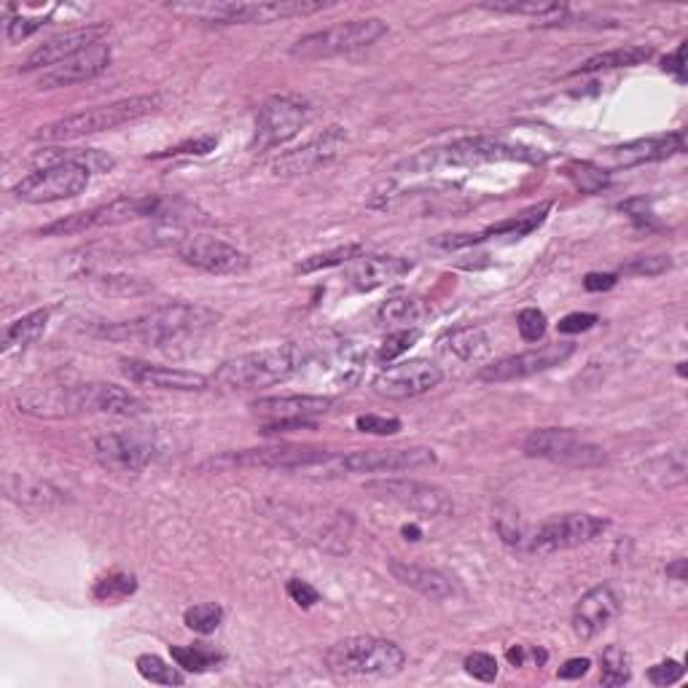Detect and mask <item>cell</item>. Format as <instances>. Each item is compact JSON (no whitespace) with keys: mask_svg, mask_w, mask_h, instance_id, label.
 <instances>
[{"mask_svg":"<svg viewBox=\"0 0 688 688\" xmlns=\"http://www.w3.org/2000/svg\"><path fill=\"white\" fill-rule=\"evenodd\" d=\"M170 202L162 197H122L113 199L108 204L82 210V213L65 215V218L54 221V224L43 226L38 235L43 237H67V235H84V232L105 229V226H122L138 218H159L167 210Z\"/></svg>","mask_w":688,"mask_h":688,"instance_id":"ba28073f","label":"cell"},{"mask_svg":"<svg viewBox=\"0 0 688 688\" xmlns=\"http://www.w3.org/2000/svg\"><path fill=\"white\" fill-rule=\"evenodd\" d=\"M629 678H633V667H629L627 651L618 646H608L600 653V684L613 688L629 684Z\"/></svg>","mask_w":688,"mask_h":688,"instance_id":"d590c367","label":"cell"},{"mask_svg":"<svg viewBox=\"0 0 688 688\" xmlns=\"http://www.w3.org/2000/svg\"><path fill=\"white\" fill-rule=\"evenodd\" d=\"M366 490L377 498L390 500V503L403 505V509L414 511L423 516H449L454 511L452 498L441 490V487L425 485V481L414 479H377L368 481Z\"/></svg>","mask_w":688,"mask_h":688,"instance_id":"9a60e30c","label":"cell"},{"mask_svg":"<svg viewBox=\"0 0 688 688\" xmlns=\"http://www.w3.org/2000/svg\"><path fill=\"white\" fill-rule=\"evenodd\" d=\"M355 425L361 434H374V436H393L401 430V420L379 417V414H363V417L355 420Z\"/></svg>","mask_w":688,"mask_h":688,"instance_id":"c3c4849f","label":"cell"},{"mask_svg":"<svg viewBox=\"0 0 688 688\" xmlns=\"http://www.w3.org/2000/svg\"><path fill=\"white\" fill-rule=\"evenodd\" d=\"M684 54H686V43H680L678 49H675V54H670L667 60H664V71L675 73V78L678 82H684L686 73H684Z\"/></svg>","mask_w":688,"mask_h":688,"instance_id":"680465c9","label":"cell"},{"mask_svg":"<svg viewBox=\"0 0 688 688\" xmlns=\"http://www.w3.org/2000/svg\"><path fill=\"white\" fill-rule=\"evenodd\" d=\"M385 36H388V25L377 16L339 22V25L326 27V30L299 38L291 47V57L296 60H326V57L352 54V51L374 47Z\"/></svg>","mask_w":688,"mask_h":688,"instance_id":"9c48e42d","label":"cell"},{"mask_svg":"<svg viewBox=\"0 0 688 688\" xmlns=\"http://www.w3.org/2000/svg\"><path fill=\"white\" fill-rule=\"evenodd\" d=\"M406 664V653L393 640L347 638L326 651V667L337 678H393Z\"/></svg>","mask_w":688,"mask_h":688,"instance_id":"52a82bcc","label":"cell"},{"mask_svg":"<svg viewBox=\"0 0 688 688\" xmlns=\"http://www.w3.org/2000/svg\"><path fill=\"white\" fill-rule=\"evenodd\" d=\"M135 589H138L135 576H127V573H111V576L100 578V581L95 584V597H98L100 602H116L135 595Z\"/></svg>","mask_w":688,"mask_h":688,"instance_id":"b9f144b4","label":"cell"},{"mask_svg":"<svg viewBox=\"0 0 688 688\" xmlns=\"http://www.w3.org/2000/svg\"><path fill=\"white\" fill-rule=\"evenodd\" d=\"M87 412L116 414V417H138L146 412V403L129 390L111 383H87Z\"/></svg>","mask_w":688,"mask_h":688,"instance_id":"f546056e","label":"cell"},{"mask_svg":"<svg viewBox=\"0 0 688 688\" xmlns=\"http://www.w3.org/2000/svg\"><path fill=\"white\" fill-rule=\"evenodd\" d=\"M224 622V608L215 605V602H199V605H191L189 611L184 613V624L191 629V633L199 635H210L221 627Z\"/></svg>","mask_w":688,"mask_h":688,"instance_id":"f35d334b","label":"cell"},{"mask_svg":"<svg viewBox=\"0 0 688 688\" xmlns=\"http://www.w3.org/2000/svg\"><path fill=\"white\" fill-rule=\"evenodd\" d=\"M173 659L180 670H186V673H208V670L218 667L224 656H221L218 651H213V648L197 642V646H175Z\"/></svg>","mask_w":688,"mask_h":688,"instance_id":"8d00e7d4","label":"cell"},{"mask_svg":"<svg viewBox=\"0 0 688 688\" xmlns=\"http://www.w3.org/2000/svg\"><path fill=\"white\" fill-rule=\"evenodd\" d=\"M328 9V3H310V0H261V3H242V0H204V3H173L170 11L186 14L191 20L210 22V25H266V22L307 16Z\"/></svg>","mask_w":688,"mask_h":688,"instance_id":"8992f818","label":"cell"},{"mask_svg":"<svg viewBox=\"0 0 688 688\" xmlns=\"http://www.w3.org/2000/svg\"><path fill=\"white\" fill-rule=\"evenodd\" d=\"M218 146V138H213V135H208V138H199V140H189V143L178 146V148H170V151H162L157 153V157H204V153H210L213 148Z\"/></svg>","mask_w":688,"mask_h":688,"instance_id":"f5cc1de1","label":"cell"},{"mask_svg":"<svg viewBox=\"0 0 688 688\" xmlns=\"http://www.w3.org/2000/svg\"><path fill=\"white\" fill-rule=\"evenodd\" d=\"M43 25H47L43 20H27V16H16V20L5 22V38H9L11 43H20V41H25V38H30L36 30H41Z\"/></svg>","mask_w":688,"mask_h":688,"instance_id":"816d5d0a","label":"cell"},{"mask_svg":"<svg viewBox=\"0 0 688 688\" xmlns=\"http://www.w3.org/2000/svg\"><path fill=\"white\" fill-rule=\"evenodd\" d=\"M111 170L113 159L100 157L98 151H47V164L14 186V195L22 202L49 204L84 195L95 170Z\"/></svg>","mask_w":688,"mask_h":688,"instance_id":"7a4b0ae2","label":"cell"},{"mask_svg":"<svg viewBox=\"0 0 688 688\" xmlns=\"http://www.w3.org/2000/svg\"><path fill=\"white\" fill-rule=\"evenodd\" d=\"M525 659H527V651L522 646H516V648H509V662L514 664V667H522V664H525Z\"/></svg>","mask_w":688,"mask_h":688,"instance_id":"91938a15","label":"cell"},{"mask_svg":"<svg viewBox=\"0 0 688 688\" xmlns=\"http://www.w3.org/2000/svg\"><path fill=\"white\" fill-rule=\"evenodd\" d=\"M622 611V600L608 584L589 589L573 608V633L581 640L597 638L613 624V618Z\"/></svg>","mask_w":688,"mask_h":688,"instance_id":"cb8c5ba5","label":"cell"},{"mask_svg":"<svg viewBox=\"0 0 688 688\" xmlns=\"http://www.w3.org/2000/svg\"><path fill=\"white\" fill-rule=\"evenodd\" d=\"M403 536H412V541H420V527L412 525V527H403Z\"/></svg>","mask_w":688,"mask_h":688,"instance_id":"6125c7cd","label":"cell"},{"mask_svg":"<svg viewBox=\"0 0 688 688\" xmlns=\"http://www.w3.org/2000/svg\"><path fill=\"white\" fill-rule=\"evenodd\" d=\"M332 406L334 401L326 396H275L259 398V401L253 403V412L259 414L261 420H266L264 434H275V430L312 425V417L326 414Z\"/></svg>","mask_w":688,"mask_h":688,"instance_id":"d6986e66","label":"cell"},{"mask_svg":"<svg viewBox=\"0 0 688 688\" xmlns=\"http://www.w3.org/2000/svg\"><path fill=\"white\" fill-rule=\"evenodd\" d=\"M616 286V275H591L584 277V288L587 291H611V288Z\"/></svg>","mask_w":688,"mask_h":688,"instance_id":"6f0895ef","label":"cell"},{"mask_svg":"<svg viewBox=\"0 0 688 688\" xmlns=\"http://www.w3.org/2000/svg\"><path fill=\"white\" fill-rule=\"evenodd\" d=\"M597 323V315L591 312H573V315L562 317L560 321V332L562 334H578V332H589Z\"/></svg>","mask_w":688,"mask_h":688,"instance_id":"11a10c76","label":"cell"},{"mask_svg":"<svg viewBox=\"0 0 688 688\" xmlns=\"http://www.w3.org/2000/svg\"><path fill=\"white\" fill-rule=\"evenodd\" d=\"M684 567H686V560H678V565H673V567H667V573L670 576H678V581H684Z\"/></svg>","mask_w":688,"mask_h":688,"instance_id":"94428289","label":"cell"},{"mask_svg":"<svg viewBox=\"0 0 688 688\" xmlns=\"http://www.w3.org/2000/svg\"><path fill=\"white\" fill-rule=\"evenodd\" d=\"M95 454L105 468L135 474L157 458V443L151 436L138 434V430H122V434H102L95 439Z\"/></svg>","mask_w":688,"mask_h":688,"instance_id":"ffe728a7","label":"cell"},{"mask_svg":"<svg viewBox=\"0 0 688 688\" xmlns=\"http://www.w3.org/2000/svg\"><path fill=\"white\" fill-rule=\"evenodd\" d=\"M541 153L533 151V148L505 143V140L487 138V135H476V138L452 140L447 146L423 148L414 157L403 159L396 167V173L423 175L449 167H476V164L492 162H541Z\"/></svg>","mask_w":688,"mask_h":688,"instance_id":"3957f363","label":"cell"},{"mask_svg":"<svg viewBox=\"0 0 688 688\" xmlns=\"http://www.w3.org/2000/svg\"><path fill=\"white\" fill-rule=\"evenodd\" d=\"M441 377L443 374L436 363L425 361V358H414V361H401L396 366H388L385 372H379L374 377L372 388L377 396L403 401V398H417L428 393V390L439 388Z\"/></svg>","mask_w":688,"mask_h":688,"instance_id":"2e32d148","label":"cell"},{"mask_svg":"<svg viewBox=\"0 0 688 688\" xmlns=\"http://www.w3.org/2000/svg\"><path fill=\"white\" fill-rule=\"evenodd\" d=\"M571 170H576V173H571V175L578 180V186H581L584 191H595V189H600V186L608 184V173H602V170L595 167L591 162L573 164Z\"/></svg>","mask_w":688,"mask_h":688,"instance_id":"681fc988","label":"cell"},{"mask_svg":"<svg viewBox=\"0 0 688 688\" xmlns=\"http://www.w3.org/2000/svg\"><path fill=\"white\" fill-rule=\"evenodd\" d=\"M516 326H520V334L525 342H538L546 334V315L541 310H536V307H530V310L520 312Z\"/></svg>","mask_w":688,"mask_h":688,"instance_id":"7dc6e473","label":"cell"},{"mask_svg":"<svg viewBox=\"0 0 688 688\" xmlns=\"http://www.w3.org/2000/svg\"><path fill=\"white\" fill-rule=\"evenodd\" d=\"M673 266V261L667 255H638V259L627 261L622 266L624 275H638V277H659Z\"/></svg>","mask_w":688,"mask_h":688,"instance_id":"f6af8a7d","label":"cell"},{"mask_svg":"<svg viewBox=\"0 0 688 688\" xmlns=\"http://www.w3.org/2000/svg\"><path fill=\"white\" fill-rule=\"evenodd\" d=\"M108 65H111V47H108V43H98V47L82 51V54L60 62L57 67L43 71V76L38 78V87L41 89L76 87V84L98 78L100 73L108 71Z\"/></svg>","mask_w":688,"mask_h":688,"instance_id":"d4e9b609","label":"cell"},{"mask_svg":"<svg viewBox=\"0 0 688 688\" xmlns=\"http://www.w3.org/2000/svg\"><path fill=\"white\" fill-rule=\"evenodd\" d=\"M608 527L605 520L591 514H562L551 516L536 530H527L525 551H538V554H551V551L576 549V546L591 543L602 536Z\"/></svg>","mask_w":688,"mask_h":688,"instance_id":"7c38bea8","label":"cell"},{"mask_svg":"<svg viewBox=\"0 0 688 688\" xmlns=\"http://www.w3.org/2000/svg\"><path fill=\"white\" fill-rule=\"evenodd\" d=\"M495 527H498V536L503 538V543L514 546V549H525L527 530H530V527H525V522L520 520V514H516L514 509H509V505L498 509Z\"/></svg>","mask_w":688,"mask_h":688,"instance_id":"60d3db41","label":"cell"},{"mask_svg":"<svg viewBox=\"0 0 688 688\" xmlns=\"http://www.w3.org/2000/svg\"><path fill=\"white\" fill-rule=\"evenodd\" d=\"M481 9L495 11V14H533V16H549V14H565V3H514V0H505V3H481Z\"/></svg>","mask_w":688,"mask_h":688,"instance_id":"7bdbcfd3","label":"cell"},{"mask_svg":"<svg viewBox=\"0 0 688 688\" xmlns=\"http://www.w3.org/2000/svg\"><path fill=\"white\" fill-rule=\"evenodd\" d=\"M164 105L162 95H138V98L108 102V105L89 108V111L71 113L57 122L43 124L33 138L43 140V143H62V140L87 138V135L108 133V129L127 127V124L140 122V118L151 116Z\"/></svg>","mask_w":688,"mask_h":688,"instance_id":"5b68a950","label":"cell"},{"mask_svg":"<svg viewBox=\"0 0 688 688\" xmlns=\"http://www.w3.org/2000/svg\"><path fill=\"white\" fill-rule=\"evenodd\" d=\"M443 347L460 361H479L490 352V339L479 326H460L443 337Z\"/></svg>","mask_w":688,"mask_h":688,"instance_id":"1f68e13d","label":"cell"},{"mask_svg":"<svg viewBox=\"0 0 688 688\" xmlns=\"http://www.w3.org/2000/svg\"><path fill=\"white\" fill-rule=\"evenodd\" d=\"M347 143V135L342 127H328L326 133L312 138L310 143H304L301 148H293V151L283 153L272 170L275 175H283V178H296V175H310L315 170L326 167L334 159L342 153V148Z\"/></svg>","mask_w":688,"mask_h":688,"instance_id":"44dd1931","label":"cell"},{"mask_svg":"<svg viewBox=\"0 0 688 688\" xmlns=\"http://www.w3.org/2000/svg\"><path fill=\"white\" fill-rule=\"evenodd\" d=\"M288 595H291V600L301 608H312L317 600H321L317 589L310 587L307 581H299V578H291V581H288Z\"/></svg>","mask_w":688,"mask_h":688,"instance_id":"db71d44e","label":"cell"},{"mask_svg":"<svg viewBox=\"0 0 688 688\" xmlns=\"http://www.w3.org/2000/svg\"><path fill=\"white\" fill-rule=\"evenodd\" d=\"M135 667H138V673L143 675L148 684H157V686H184L186 684V675L180 673L178 667H170L164 659L153 656V653H143V656H138Z\"/></svg>","mask_w":688,"mask_h":688,"instance_id":"74e56055","label":"cell"},{"mask_svg":"<svg viewBox=\"0 0 688 688\" xmlns=\"http://www.w3.org/2000/svg\"><path fill=\"white\" fill-rule=\"evenodd\" d=\"M436 463V452L428 447H390L358 449L339 458V468L347 474H398V471L425 468Z\"/></svg>","mask_w":688,"mask_h":688,"instance_id":"5bb4252c","label":"cell"},{"mask_svg":"<svg viewBox=\"0 0 688 688\" xmlns=\"http://www.w3.org/2000/svg\"><path fill=\"white\" fill-rule=\"evenodd\" d=\"M3 490L5 498L22 505H43V509H47V505L60 503L62 500V492L57 490V487H51L49 481L33 479V476L22 474H5Z\"/></svg>","mask_w":688,"mask_h":688,"instance_id":"4dcf8cb0","label":"cell"},{"mask_svg":"<svg viewBox=\"0 0 688 688\" xmlns=\"http://www.w3.org/2000/svg\"><path fill=\"white\" fill-rule=\"evenodd\" d=\"M576 352V345L573 342H556V345H543L538 350H527L520 352V355H509L500 358V361L490 363L479 372V379L485 383H514V379H525L533 377V374L549 372V368L560 366L567 358Z\"/></svg>","mask_w":688,"mask_h":688,"instance_id":"e0dca14e","label":"cell"},{"mask_svg":"<svg viewBox=\"0 0 688 688\" xmlns=\"http://www.w3.org/2000/svg\"><path fill=\"white\" fill-rule=\"evenodd\" d=\"M589 667H591L589 659H567V662L556 670V678H562V680L584 678V675L589 673Z\"/></svg>","mask_w":688,"mask_h":688,"instance_id":"9f6ffc18","label":"cell"},{"mask_svg":"<svg viewBox=\"0 0 688 688\" xmlns=\"http://www.w3.org/2000/svg\"><path fill=\"white\" fill-rule=\"evenodd\" d=\"M307 366V350L301 345L288 342L277 347H264V350L246 352L215 372L213 383L224 390H259L272 388V385L288 383V379L301 374Z\"/></svg>","mask_w":688,"mask_h":688,"instance_id":"277c9868","label":"cell"},{"mask_svg":"<svg viewBox=\"0 0 688 688\" xmlns=\"http://www.w3.org/2000/svg\"><path fill=\"white\" fill-rule=\"evenodd\" d=\"M388 567H390V573H393L396 581H401L403 587L420 591V595L428 597V600H449V597H454V591H458L452 578H449L447 573L434 571V567L409 565V562H403V560H390Z\"/></svg>","mask_w":688,"mask_h":688,"instance_id":"83f0119b","label":"cell"},{"mask_svg":"<svg viewBox=\"0 0 688 688\" xmlns=\"http://www.w3.org/2000/svg\"><path fill=\"white\" fill-rule=\"evenodd\" d=\"M551 204L543 202L541 208H533L527 210V213L516 215V218L511 221H503V224L498 226H490V229L479 232V235H458V237H449V240H441L443 248H463V246H476V242H485V240H492V237H525L530 235L533 229H538V226L543 224L546 213H549Z\"/></svg>","mask_w":688,"mask_h":688,"instance_id":"f1b7e54d","label":"cell"},{"mask_svg":"<svg viewBox=\"0 0 688 688\" xmlns=\"http://www.w3.org/2000/svg\"><path fill=\"white\" fill-rule=\"evenodd\" d=\"M417 342H420V328H401V332H393L388 339H385L383 347H379L377 358L383 363L396 361L398 355L409 352Z\"/></svg>","mask_w":688,"mask_h":688,"instance_id":"ee69618b","label":"cell"},{"mask_svg":"<svg viewBox=\"0 0 688 688\" xmlns=\"http://www.w3.org/2000/svg\"><path fill=\"white\" fill-rule=\"evenodd\" d=\"M310 116L312 108L307 100L296 95H275L259 108V116H255V148L270 151L288 143L310 124Z\"/></svg>","mask_w":688,"mask_h":688,"instance_id":"8fae6325","label":"cell"},{"mask_svg":"<svg viewBox=\"0 0 688 688\" xmlns=\"http://www.w3.org/2000/svg\"><path fill=\"white\" fill-rule=\"evenodd\" d=\"M122 372L135 385H146V388L157 390H178V393H199V390H208L210 385V379L204 374L186 372V368L157 366V363L135 361V358L122 361Z\"/></svg>","mask_w":688,"mask_h":688,"instance_id":"484cf974","label":"cell"},{"mask_svg":"<svg viewBox=\"0 0 688 688\" xmlns=\"http://www.w3.org/2000/svg\"><path fill=\"white\" fill-rule=\"evenodd\" d=\"M47 321H49V312L36 310V312L22 315L20 321L9 323V328H5V334H3V352H11V350H16V347H27L36 342V339L43 334V328H47Z\"/></svg>","mask_w":688,"mask_h":688,"instance_id":"836d02e7","label":"cell"},{"mask_svg":"<svg viewBox=\"0 0 688 688\" xmlns=\"http://www.w3.org/2000/svg\"><path fill=\"white\" fill-rule=\"evenodd\" d=\"M653 57L651 47H622L613 51H602V54L589 57L581 67H576V73H597V71H611V67H635L642 65Z\"/></svg>","mask_w":688,"mask_h":688,"instance_id":"d6a6232c","label":"cell"},{"mask_svg":"<svg viewBox=\"0 0 688 688\" xmlns=\"http://www.w3.org/2000/svg\"><path fill=\"white\" fill-rule=\"evenodd\" d=\"M465 673H468L471 678L481 680V684H492V680L498 678V659L485 651L471 653V656L465 659Z\"/></svg>","mask_w":688,"mask_h":688,"instance_id":"bcb514c9","label":"cell"},{"mask_svg":"<svg viewBox=\"0 0 688 688\" xmlns=\"http://www.w3.org/2000/svg\"><path fill=\"white\" fill-rule=\"evenodd\" d=\"M527 458H541L549 463L571 465V468H597L608 460L605 449L597 447L571 428H541L533 430L522 443Z\"/></svg>","mask_w":688,"mask_h":688,"instance_id":"30bf717a","label":"cell"},{"mask_svg":"<svg viewBox=\"0 0 688 688\" xmlns=\"http://www.w3.org/2000/svg\"><path fill=\"white\" fill-rule=\"evenodd\" d=\"M218 312L208 310L202 304H167L148 315L135 317V321L111 323L100 328V337L113 339V342H138L148 347H167L186 342V339H199L202 334L213 332L218 326Z\"/></svg>","mask_w":688,"mask_h":688,"instance_id":"6da1fadb","label":"cell"},{"mask_svg":"<svg viewBox=\"0 0 688 688\" xmlns=\"http://www.w3.org/2000/svg\"><path fill=\"white\" fill-rule=\"evenodd\" d=\"M178 255L184 264L195 266L208 275H240L250 266L248 253L218 237L208 235H189L178 246Z\"/></svg>","mask_w":688,"mask_h":688,"instance_id":"ac0fdd59","label":"cell"},{"mask_svg":"<svg viewBox=\"0 0 688 688\" xmlns=\"http://www.w3.org/2000/svg\"><path fill=\"white\" fill-rule=\"evenodd\" d=\"M409 270L412 264L398 255H358L347 272V280L355 291H374V288L388 286L390 280H398Z\"/></svg>","mask_w":688,"mask_h":688,"instance_id":"4316f807","label":"cell"},{"mask_svg":"<svg viewBox=\"0 0 688 688\" xmlns=\"http://www.w3.org/2000/svg\"><path fill=\"white\" fill-rule=\"evenodd\" d=\"M111 33L108 25H87V27H76V30H67L60 33V36L49 38L43 41L41 47L33 49L27 54V60L22 62V71L30 73V71H41V67H57L60 62L71 60V57L82 54V51L98 47V43H105L102 38Z\"/></svg>","mask_w":688,"mask_h":688,"instance_id":"7402d4cb","label":"cell"},{"mask_svg":"<svg viewBox=\"0 0 688 688\" xmlns=\"http://www.w3.org/2000/svg\"><path fill=\"white\" fill-rule=\"evenodd\" d=\"M680 678H684V667H680L678 662H673V659L653 664V667L648 670V680H651L653 686H673L678 684Z\"/></svg>","mask_w":688,"mask_h":688,"instance_id":"f907efd6","label":"cell"},{"mask_svg":"<svg viewBox=\"0 0 688 688\" xmlns=\"http://www.w3.org/2000/svg\"><path fill=\"white\" fill-rule=\"evenodd\" d=\"M358 255H363V248L361 246H342V248H334V250H326V253H317V255H310V259L301 261L296 270L301 272V275H310V272H317V270H328V266H339V264H350V261H355Z\"/></svg>","mask_w":688,"mask_h":688,"instance_id":"ab89813d","label":"cell"},{"mask_svg":"<svg viewBox=\"0 0 688 688\" xmlns=\"http://www.w3.org/2000/svg\"><path fill=\"white\" fill-rule=\"evenodd\" d=\"M686 151V140L684 133H673V135H662V138H640V140H629V143L622 146H611L602 148L591 164L600 167L602 173H618V170H629L638 167V164L648 162H662V159L675 157V153Z\"/></svg>","mask_w":688,"mask_h":688,"instance_id":"4fadbf2b","label":"cell"},{"mask_svg":"<svg viewBox=\"0 0 688 688\" xmlns=\"http://www.w3.org/2000/svg\"><path fill=\"white\" fill-rule=\"evenodd\" d=\"M334 452L326 447H310V443H277V447H261V449H242V452L232 454L229 463L235 465H250V468H310V465L328 463Z\"/></svg>","mask_w":688,"mask_h":688,"instance_id":"603a6c76","label":"cell"},{"mask_svg":"<svg viewBox=\"0 0 688 688\" xmlns=\"http://www.w3.org/2000/svg\"><path fill=\"white\" fill-rule=\"evenodd\" d=\"M420 317V301L409 293H393L379 304L377 321L385 326H406Z\"/></svg>","mask_w":688,"mask_h":688,"instance_id":"e575fe53","label":"cell"}]
</instances>
